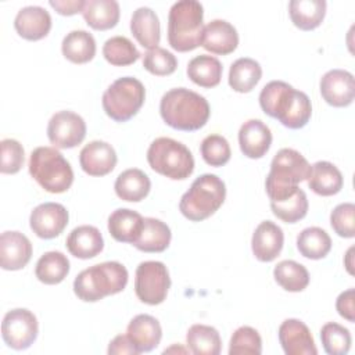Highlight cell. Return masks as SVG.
<instances>
[{
	"instance_id": "11",
	"label": "cell",
	"mask_w": 355,
	"mask_h": 355,
	"mask_svg": "<svg viewBox=\"0 0 355 355\" xmlns=\"http://www.w3.org/2000/svg\"><path fill=\"white\" fill-rule=\"evenodd\" d=\"M37 319L26 308L8 311L1 322V336L4 343L17 351L29 348L37 338Z\"/></svg>"
},
{
	"instance_id": "12",
	"label": "cell",
	"mask_w": 355,
	"mask_h": 355,
	"mask_svg": "<svg viewBox=\"0 0 355 355\" xmlns=\"http://www.w3.org/2000/svg\"><path fill=\"white\" fill-rule=\"evenodd\" d=\"M86 136L85 119L68 110L55 112L47 123V137L55 148H73Z\"/></svg>"
},
{
	"instance_id": "34",
	"label": "cell",
	"mask_w": 355,
	"mask_h": 355,
	"mask_svg": "<svg viewBox=\"0 0 355 355\" xmlns=\"http://www.w3.org/2000/svg\"><path fill=\"white\" fill-rule=\"evenodd\" d=\"M186 344L196 355H219L222 349L219 331L207 324H193L186 333Z\"/></svg>"
},
{
	"instance_id": "45",
	"label": "cell",
	"mask_w": 355,
	"mask_h": 355,
	"mask_svg": "<svg viewBox=\"0 0 355 355\" xmlns=\"http://www.w3.org/2000/svg\"><path fill=\"white\" fill-rule=\"evenodd\" d=\"M355 205L352 202L338 204L330 214V225L333 230L344 239H352L355 236Z\"/></svg>"
},
{
	"instance_id": "30",
	"label": "cell",
	"mask_w": 355,
	"mask_h": 355,
	"mask_svg": "<svg viewBox=\"0 0 355 355\" xmlns=\"http://www.w3.org/2000/svg\"><path fill=\"white\" fill-rule=\"evenodd\" d=\"M62 55L73 64H85L96 55V40L92 33L83 29H75L65 35L61 43Z\"/></svg>"
},
{
	"instance_id": "18",
	"label": "cell",
	"mask_w": 355,
	"mask_h": 355,
	"mask_svg": "<svg viewBox=\"0 0 355 355\" xmlns=\"http://www.w3.org/2000/svg\"><path fill=\"white\" fill-rule=\"evenodd\" d=\"M284 244V233L280 226L272 220L261 222L251 239V250L261 262H272L276 259Z\"/></svg>"
},
{
	"instance_id": "48",
	"label": "cell",
	"mask_w": 355,
	"mask_h": 355,
	"mask_svg": "<svg viewBox=\"0 0 355 355\" xmlns=\"http://www.w3.org/2000/svg\"><path fill=\"white\" fill-rule=\"evenodd\" d=\"M85 0H50L49 4L61 15H73L83 11Z\"/></svg>"
},
{
	"instance_id": "32",
	"label": "cell",
	"mask_w": 355,
	"mask_h": 355,
	"mask_svg": "<svg viewBox=\"0 0 355 355\" xmlns=\"http://www.w3.org/2000/svg\"><path fill=\"white\" fill-rule=\"evenodd\" d=\"M222 64L220 61L209 54L196 55L189 61L187 76L190 80L201 87H215L222 79Z\"/></svg>"
},
{
	"instance_id": "7",
	"label": "cell",
	"mask_w": 355,
	"mask_h": 355,
	"mask_svg": "<svg viewBox=\"0 0 355 355\" xmlns=\"http://www.w3.org/2000/svg\"><path fill=\"white\" fill-rule=\"evenodd\" d=\"M29 173L49 193H64L73 182L71 164L55 147H36L29 155Z\"/></svg>"
},
{
	"instance_id": "33",
	"label": "cell",
	"mask_w": 355,
	"mask_h": 355,
	"mask_svg": "<svg viewBox=\"0 0 355 355\" xmlns=\"http://www.w3.org/2000/svg\"><path fill=\"white\" fill-rule=\"evenodd\" d=\"M262 76V68L258 61L250 57L237 58L229 69V86L237 93L251 92Z\"/></svg>"
},
{
	"instance_id": "8",
	"label": "cell",
	"mask_w": 355,
	"mask_h": 355,
	"mask_svg": "<svg viewBox=\"0 0 355 355\" xmlns=\"http://www.w3.org/2000/svg\"><path fill=\"white\" fill-rule=\"evenodd\" d=\"M147 161L153 171L172 180L187 179L194 171L191 151L171 137H157L147 150Z\"/></svg>"
},
{
	"instance_id": "41",
	"label": "cell",
	"mask_w": 355,
	"mask_h": 355,
	"mask_svg": "<svg viewBox=\"0 0 355 355\" xmlns=\"http://www.w3.org/2000/svg\"><path fill=\"white\" fill-rule=\"evenodd\" d=\"M262 352V338L250 326L239 327L230 337L229 355H259Z\"/></svg>"
},
{
	"instance_id": "42",
	"label": "cell",
	"mask_w": 355,
	"mask_h": 355,
	"mask_svg": "<svg viewBox=\"0 0 355 355\" xmlns=\"http://www.w3.org/2000/svg\"><path fill=\"white\" fill-rule=\"evenodd\" d=\"M202 159L211 166L225 165L232 155L229 141L220 135H208L200 146Z\"/></svg>"
},
{
	"instance_id": "36",
	"label": "cell",
	"mask_w": 355,
	"mask_h": 355,
	"mask_svg": "<svg viewBox=\"0 0 355 355\" xmlns=\"http://www.w3.org/2000/svg\"><path fill=\"white\" fill-rule=\"evenodd\" d=\"M297 250L308 259H322L331 250V239L322 227L311 226L297 236Z\"/></svg>"
},
{
	"instance_id": "26",
	"label": "cell",
	"mask_w": 355,
	"mask_h": 355,
	"mask_svg": "<svg viewBox=\"0 0 355 355\" xmlns=\"http://www.w3.org/2000/svg\"><path fill=\"white\" fill-rule=\"evenodd\" d=\"M306 180L309 189L323 197L337 194L344 184L343 173L329 161H318L311 165V175Z\"/></svg>"
},
{
	"instance_id": "9",
	"label": "cell",
	"mask_w": 355,
	"mask_h": 355,
	"mask_svg": "<svg viewBox=\"0 0 355 355\" xmlns=\"http://www.w3.org/2000/svg\"><path fill=\"white\" fill-rule=\"evenodd\" d=\"M146 100L144 85L132 76L114 80L103 93L101 104L105 114L115 122H126L133 118Z\"/></svg>"
},
{
	"instance_id": "4",
	"label": "cell",
	"mask_w": 355,
	"mask_h": 355,
	"mask_svg": "<svg viewBox=\"0 0 355 355\" xmlns=\"http://www.w3.org/2000/svg\"><path fill=\"white\" fill-rule=\"evenodd\" d=\"M311 175V165L306 158L294 148H282L270 162V171L265 180L266 194L270 201H277L294 194L298 183Z\"/></svg>"
},
{
	"instance_id": "29",
	"label": "cell",
	"mask_w": 355,
	"mask_h": 355,
	"mask_svg": "<svg viewBox=\"0 0 355 355\" xmlns=\"http://www.w3.org/2000/svg\"><path fill=\"white\" fill-rule=\"evenodd\" d=\"M119 3L115 0H87L82 15L86 24L97 31L114 28L119 21Z\"/></svg>"
},
{
	"instance_id": "27",
	"label": "cell",
	"mask_w": 355,
	"mask_h": 355,
	"mask_svg": "<svg viewBox=\"0 0 355 355\" xmlns=\"http://www.w3.org/2000/svg\"><path fill=\"white\" fill-rule=\"evenodd\" d=\"M116 196L129 202H139L144 200L151 189L150 178L137 168H129L121 172L114 183Z\"/></svg>"
},
{
	"instance_id": "22",
	"label": "cell",
	"mask_w": 355,
	"mask_h": 355,
	"mask_svg": "<svg viewBox=\"0 0 355 355\" xmlns=\"http://www.w3.org/2000/svg\"><path fill=\"white\" fill-rule=\"evenodd\" d=\"M126 336L139 354L150 352L158 347L162 337V329L154 316L140 313L129 322Z\"/></svg>"
},
{
	"instance_id": "49",
	"label": "cell",
	"mask_w": 355,
	"mask_h": 355,
	"mask_svg": "<svg viewBox=\"0 0 355 355\" xmlns=\"http://www.w3.org/2000/svg\"><path fill=\"white\" fill-rule=\"evenodd\" d=\"M352 251H354V247H351V248L347 251V254H345V268H347V270H348L351 275H354V270H352Z\"/></svg>"
},
{
	"instance_id": "16",
	"label": "cell",
	"mask_w": 355,
	"mask_h": 355,
	"mask_svg": "<svg viewBox=\"0 0 355 355\" xmlns=\"http://www.w3.org/2000/svg\"><path fill=\"white\" fill-rule=\"evenodd\" d=\"M32 257V243L17 230L3 232L0 236V266L4 270H19Z\"/></svg>"
},
{
	"instance_id": "19",
	"label": "cell",
	"mask_w": 355,
	"mask_h": 355,
	"mask_svg": "<svg viewBox=\"0 0 355 355\" xmlns=\"http://www.w3.org/2000/svg\"><path fill=\"white\" fill-rule=\"evenodd\" d=\"M272 144V132L261 119L245 121L239 130V146L241 153L252 159L262 158Z\"/></svg>"
},
{
	"instance_id": "37",
	"label": "cell",
	"mask_w": 355,
	"mask_h": 355,
	"mask_svg": "<svg viewBox=\"0 0 355 355\" xmlns=\"http://www.w3.org/2000/svg\"><path fill=\"white\" fill-rule=\"evenodd\" d=\"M273 277L282 288L291 293L302 291L309 284L308 269L302 263H298L293 259H284L279 262L273 269Z\"/></svg>"
},
{
	"instance_id": "40",
	"label": "cell",
	"mask_w": 355,
	"mask_h": 355,
	"mask_svg": "<svg viewBox=\"0 0 355 355\" xmlns=\"http://www.w3.org/2000/svg\"><path fill=\"white\" fill-rule=\"evenodd\" d=\"M320 340L324 352L329 355H345L352 344L349 330L336 322H329L322 326Z\"/></svg>"
},
{
	"instance_id": "2",
	"label": "cell",
	"mask_w": 355,
	"mask_h": 355,
	"mask_svg": "<svg viewBox=\"0 0 355 355\" xmlns=\"http://www.w3.org/2000/svg\"><path fill=\"white\" fill-rule=\"evenodd\" d=\"M159 114L168 126L193 132L208 122L211 108L204 96L186 87H175L161 97Z\"/></svg>"
},
{
	"instance_id": "5",
	"label": "cell",
	"mask_w": 355,
	"mask_h": 355,
	"mask_svg": "<svg viewBox=\"0 0 355 355\" xmlns=\"http://www.w3.org/2000/svg\"><path fill=\"white\" fill-rule=\"evenodd\" d=\"M204 7L197 0H179L168 14V42L176 51H191L201 46Z\"/></svg>"
},
{
	"instance_id": "20",
	"label": "cell",
	"mask_w": 355,
	"mask_h": 355,
	"mask_svg": "<svg viewBox=\"0 0 355 355\" xmlns=\"http://www.w3.org/2000/svg\"><path fill=\"white\" fill-rule=\"evenodd\" d=\"M14 28L26 40H40L51 29V15L40 6L22 7L14 18Z\"/></svg>"
},
{
	"instance_id": "21",
	"label": "cell",
	"mask_w": 355,
	"mask_h": 355,
	"mask_svg": "<svg viewBox=\"0 0 355 355\" xmlns=\"http://www.w3.org/2000/svg\"><path fill=\"white\" fill-rule=\"evenodd\" d=\"M239 44V33L236 28L225 19H212L204 25L201 46L219 55L233 53Z\"/></svg>"
},
{
	"instance_id": "24",
	"label": "cell",
	"mask_w": 355,
	"mask_h": 355,
	"mask_svg": "<svg viewBox=\"0 0 355 355\" xmlns=\"http://www.w3.org/2000/svg\"><path fill=\"white\" fill-rule=\"evenodd\" d=\"M130 32L140 46L151 50L158 47L161 39L159 19L150 7H139L130 18Z\"/></svg>"
},
{
	"instance_id": "15",
	"label": "cell",
	"mask_w": 355,
	"mask_h": 355,
	"mask_svg": "<svg viewBox=\"0 0 355 355\" xmlns=\"http://www.w3.org/2000/svg\"><path fill=\"white\" fill-rule=\"evenodd\" d=\"M279 343L287 355H316L318 349L308 326L300 319H286L279 326Z\"/></svg>"
},
{
	"instance_id": "38",
	"label": "cell",
	"mask_w": 355,
	"mask_h": 355,
	"mask_svg": "<svg viewBox=\"0 0 355 355\" xmlns=\"http://www.w3.org/2000/svg\"><path fill=\"white\" fill-rule=\"evenodd\" d=\"M308 198L302 189H298L294 194L277 200L270 201V208L275 216L286 223H295L305 218L308 212Z\"/></svg>"
},
{
	"instance_id": "47",
	"label": "cell",
	"mask_w": 355,
	"mask_h": 355,
	"mask_svg": "<svg viewBox=\"0 0 355 355\" xmlns=\"http://www.w3.org/2000/svg\"><path fill=\"white\" fill-rule=\"evenodd\" d=\"M107 352L110 355H137V349L135 348V345L132 344V341L129 340V337L126 334H119L116 337H114L111 341H110V345H108V349Z\"/></svg>"
},
{
	"instance_id": "13",
	"label": "cell",
	"mask_w": 355,
	"mask_h": 355,
	"mask_svg": "<svg viewBox=\"0 0 355 355\" xmlns=\"http://www.w3.org/2000/svg\"><path fill=\"white\" fill-rule=\"evenodd\" d=\"M69 214L62 204L43 202L33 208L29 216V225L32 232L44 240L60 236L67 227Z\"/></svg>"
},
{
	"instance_id": "14",
	"label": "cell",
	"mask_w": 355,
	"mask_h": 355,
	"mask_svg": "<svg viewBox=\"0 0 355 355\" xmlns=\"http://www.w3.org/2000/svg\"><path fill=\"white\" fill-rule=\"evenodd\" d=\"M323 100L333 107H347L355 97L354 75L345 69L327 71L319 83Z\"/></svg>"
},
{
	"instance_id": "28",
	"label": "cell",
	"mask_w": 355,
	"mask_h": 355,
	"mask_svg": "<svg viewBox=\"0 0 355 355\" xmlns=\"http://www.w3.org/2000/svg\"><path fill=\"white\" fill-rule=\"evenodd\" d=\"M172 233L169 226L157 218H144L135 247L143 252H162L169 247Z\"/></svg>"
},
{
	"instance_id": "17",
	"label": "cell",
	"mask_w": 355,
	"mask_h": 355,
	"mask_svg": "<svg viewBox=\"0 0 355 355\" xmlns=\"http://www.w3.org/2000/svg\"><path fill=\"white\" fill-rule=\"evenodd\" d=\"M118 161L114 147L103 140L87 143L79 153V164L90 176H104L112 172Z\"/></svg>"
},
{
	"instance_id": "35",
	"label": "cell",
	"mask_w": 355,
	"mask_h": 355,
	"mask_svg": "<svg viewBox=\"0 0 355 355\" xmlns=\"http://www.w3.org/2000/svg\"><path fill=\"white\" fill-rule=\"evenodd\" d=\"M69 273V259L60 251L44 252L36 262L35 275L44 284H58Z\"/></svg>"
},
{
	"instance_id": "25",
	"label": "cell",
	"mask_w": 355,
	"mask_h": 355,
	"mask_svg": "<svg viewBox=\"0 0 355 355\" xmlns=\"http://www.w3.org/2000/svg\"><path fill=\"white\" fill-rule=\"evenodd\" d=\"M144 218L129 208H118L108 216V232L119 243H130L139 239Z\"/></svg>"
},
{
	"instance_id": "46",
	"label": "cell",
	"mask_w": 355,
	"mask_h": 355,
	"mask_svg": "<svg viewBox=\"0 0 355 355\" xmlns=\"http://www.w3.org/2000/svg\"><path fill=\"white\" fill-rule=\"evenodd\" d=\"M355 290L354 288H348L345 291H343L337 300H336V309L338 312V315L344 319H347L348 322H355Z\"/></svg>"
},
{
	"instance_id": "23",
	"label": "cell",
	"mask_w": 355,
	"mask_h": 355,
	"mask_svg": "<svg viewBox=\"0 0 355 355\" xmlns=\"http://www.w3.org/2000/svg\"><path fill=\"white\" fill-rule=\"evenodd\" d=\"M65 245L71 255L79 259H89L103 251L104 239L96 226L80 225L68 234Z\"/></svg>"
},
{
	"instance_id": "10",
	"label": "cell",
	"mask_w": 355,
	"mask_h": 355,
	"mask_svg": "<svg viewBox=\"0 0 355 355\" xmlns=\"http://www.w3.org/2000/svg\"><path fill=\"white\" fill-rule=\"evenodd\" d=\"M171 287V277L165 263L144 261L136 268L135 293L147 305H158L165 301Z\"/></svg>"
},
{
	"instance_id": "3",
	"label": "cell",
	"mask_w": 355,
	"mask_h": 355,
	"mask_svg": "<svg viewBox=\"0 0 355 355\" xmlns=\"http://www.w3.org/2000/svg\"><path fill=\"white\" fill-rule=\"evenodd\" d=\"M128 269L116 261H107L83 269L73 280L75 295L85 302H96L121 293L128 284Z\"/></svg>"
},
{
	"instance_id": "1",
	"label": "cell",
	"mask_w": 355,
	"mask_h": 355,
	"mask_svg": "<svg viewBox=\"0 0 355 355\" xmlns=\"http://www.w3.org/2000/svg\"><path fill=\"white\" fill-rule=\"evenodd\" d=\"M262 111L288 129L304 128L312 115L309 97L283 80H270L259 93Z\"/></svg>"
},
{
	"instance_id": "50",
	"label": "cell",
	"mask_w": 355,
	"mask_h": 355,
	"mask_svg": "<svg viewBox=\"0 0 355 355\" xmlns=\"http://www.w3.org/2000/svg\"><path fill=\"white\" fill-rule=\"evenodd\" d=\"M173 351H180V352H189V349H186V348H182V347H176V345H173V347H171V348L165 349V351H164V354H169V352H173Z\"/></svg>"
},
{
	"instance_id": "43",
	"label": "cell",
	"mask_w": 355,
	"mask_h": 355,
	"mask_svg": "<svg viewBox=\"0 0 355 355\" xmlns=\"http://www.w3.org/2000/svg\"><path fill=\"white\" fill-rule=\"evenodd\" d=\"M143 67L153 75L166 76L176 71L178 60L176 57L162 47H155L144 53Z\"/></svg>"
},
{
	"instance_id": "31",
	"label": "cell",
	"mask_w": 355,
	"mask_h": 355,
	"mask_svg": "<svg viewBox=\"0 0 355 355\" xmlns=\"http://www.w3.org/2000/svg\"><path fill=\"white\" fill-rule=\"evenodd\" d=\"M326 6L324 0H291L288 3V14L297 28L312 31L322 24Z\"/></svg>"
},
{
	"instance_id": "44",
	"label": "cell",
	"mask_w": 355,
	"mask_h": 355,
	"mask_svg": "<svg viewBox=\"0 0 355 355\" xmlns=\"http://www.w3.org/2000/svg\"><path fill=\"white\" fill-rule=\"evenodd\" d=\"M0 147H1L0 172L7 175H14L19 172L25 159V151L22 144L15 139H3L0 143Z\"/></svg>"
},
{
	"instance_id": "39",
	"label": "cell",
	"mask_w": 355,
	"mask_h": 355,
	"mask_svg": "<svg viewBox=\"0 0 355 355\" xmlns=\"http://www.w3.org/2000/svg\"><path fill=\"white\" fill-rule=\"evenodd\" d=\"M104 58L115 67H125L136 62L140 57L133 42L125 36H112L103 44Z\"/></svg>"
},
{
	"instance_id": "6",
	"label": "cell",
	"mask_w": 355,
	"mask_h": 355,
	"mask_svg": "<svg viewBox=\"0 0 355 355\" xmlns=\"http://www.w3.org/2000/svg\"><path fill=\"white\" fill-rule=\"evenodd\" d=\"M226 197L225 182L214 175L198 176L179 201V211L191 222H200L214 215Z\"/></svg>"
}]
</instances>
